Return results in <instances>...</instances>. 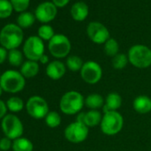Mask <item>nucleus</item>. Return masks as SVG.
Returning a JSON list of instances; mask_svg holds the SVG:
<instances>
[{"mask_svg": "<svg viewBox=\"0 0 151 151\" xmlns=\"http://www.w3.org/2000/svg\"><path fill=\"white\" fill-rule=\"evenodd\" d=\"M23 38V30L17 24H6L0 30V45L7 51L18 49L22 44Z\"/></svg>", "mask_w": 151, "mask_h": 151, "instance_id": "nucleus-1", "label": "nucleus"}, {"mask_svg": "<svg viewBox=\"0 0 151 151\" xmlns=\"http://www.w3.org/2000/svg\"><path fill=\"white\" fill-rule=\"evenodd\" d=\"M60 111L68 116L79 114L85 106V97L78 91L66 92L60 100Z\"/></svg>", "mask_w": 151, "mask_h": 151, "instance_id": "nucleus-2", "label": "nucleus"}, {"mask_svg": "<svg viewBox=\"0 0 151 151\" xmlns=\"http://www.w3.org/2000/svg\"><path fill=\"white\" fill-rule=\"evenodd\" d=\"M0 86L6 93H17L24 89L26 86V78L20 71L8 69L1 75Z\"/></svg>", "mask_w": 151, "mask_h": 151, "instance_id": "nucleus-3", "label": "nucleus"}, {"mask_svg": "<svg viewBox=\"0 0 151 151\" xmlns=\"http://www.w3.org/2000/svg\"><path fill=\"white\" fill-rule=\"evenodd\" d=\"M129 63L137 68H147L151 66V49L137 44L130 47L127 52Z\"/></svg>", "mask_w": 151, "mask_h": 151, "instance_id": "nucleus-4", "label": "nucleus"}, {"mask_svg": "<svg viewBox=\"0 0 151 151\" xmlns=\"http://www.w3.org/2000/svg\"><path fill=\"white\" fill-rule=\"evenodd\" d=\"M100 126L104 134L108 136L116 135L119 133L124 127V117L118 111L106 112L102 116Z\"/></svg>", "mask_w": 151, "mask_h": 151, "instance_id": "nucleus-5", "label": "nucleus"}, {"mask_svg": "<svg viewBox=\"0 0 151 151\" xmlns=\"http://www.w3.org/2000/svg\"><path fill=\"white\" fill-rule=\"evenodd\" d=\"M48 51L56 59L67 58L71 51V43L68 37L63 34H55L48 42Z\"/></svg>", "mask_w": 151, "mask_h": 151, "instance_id": "nucleus-6", "label": "nucleus"}, {"mask_svg": "<svg viewBox=\"0 0 151 151\" xmlns=\"http://www.w3.org/2000/svg\"><path fill=\"white\" fill-rule=\"evenodd\" d=\"M1 128L5 136L13 140L22 137L24 132L22 120L14 114H8L2 119Z\"/></svg>", "mask_w": 151, "mask_h": 151, "instance_id": "nucleus-7", "label": "nucleus"}, {"mask_svg": "<svg viewBox=\"0 0 151 151\" xmlns=\"http://www.w3.org/2000/svg\"><path fill=\"white\" fill-rule=\"evenodd\" d=\"M22 52L29 60L39 61L45 54L44 41L37 36H31L26 39L23 45Z\"/></svg>", "mask_w": 151, "mask_h": 151, "instance_id": "nucleus-8", "label": "nucleus"}, {"mask_svg": "<svg viewBox=\"0 0 151 151\" xmlns=\"http://www.w3.org/2000/svg\"><path fill=\"white\" fill-rule=\"evenodd\" d=\"M89 134V128L83 123L75 121L70 123L64 130V137L71 143L78 144L84 142Z\"/></svg>", "mask_w": 151, "mask_h": 151, "instance_id": "nucleus-9", "label": "nucleus"}, {"mask_svg": "<svg viewBox=\"0 0 151 151\" xmlns=\"http://www.w3.org/2000/svg\"><path fill=\"white\" fill-rule=\"evenodd\" d=\"M26 110L28 114L35 119H43L50 112L47 101L38 95L29 98L26 102Z\"/></svg>", "mask_w": 151, "mask_h": 151, "instance_id": "nucleus-10", "label": "nucleus"}, {"mask_svg": "<svg viewBox=\"0 0 151 151\" xmlns=\"http://www.w3.org/2000/svg\"><path fill=\"white\" fill-rule=\"evenodd\" d=\"M102 74L101 66L94 60H88L85 62L80 70L83 81L89 85H95L99 83L102 78Z\"/></svg>", "mask_w": 151, "mask_h": 151, "instance_id": "nucleus-11", "label": "nucleus"}, {"mask_svg": "<svg viewBox=\"0 0 151 151\" xmlns=\"http://www.w3.org/2000/svg\"><path fill=\"white\" fill-rule=\"evenodd\" d=\"M86 33L90 40L96 45H104L110 38L108 28L99 22H91L86 28Z\"/></svg>", "mask_w": 151, "mask_h": 151, "instance_id": "nucleus-12", "label": "nucleus"}, {"mask_svg": "<svg viewBox=\"0 0 151 151\" xmlns=\"http://www.w3.org/2000/svg\"><path fill=\"white\" fill-rule=\"evenodd\" d=\"M57 7L52 2L45 1L39 4L35 10L36 19L43 24H48L57 16Z\"/></svg>", "mask_w": 151, "mask_h": 151, "instance_id": "nucleus-13", "label": "nucleus"}, {"mask_svg": "<svg viewBox=\"0 0 151 151\" xmlns=\"http://www.w3.org/2000/svg\"><path fill=\"white\" fill-rule=\"evenodd\" d=\"M67 71L66 64H64L62 61L59 60H55L52 61H50V63L46 66L45 73L47 77L54 81L60 80L62 78Z\"/></svg>", "mask_w": 151, "mask_h": 151, "instance_id": "nucleus-14", "label": "nucleus"}, {"mask_svg": "<svg viewBox=\"0 0 151 151\" xmlns=\"http://www.w3.org/2000/svg\"><path fill=\"white\" fill-rule=\"evenodd\" d=\"M102 114L100 110H88L87 112L78 114L77 121L85 124L88 128L101 124Z\"/></svg>", "mask_w": 151, "mask_h": 151, "instance_id": "nucleus-15", "label": "nucleus"}, {"mask_svg": "<svg viewBox=\"0 0 151 151\" xmlns=\"http://www.w3.org/2000/svg\"><path fill=\"white\" fill-rule=\"evenodd\" d=\"M70 14L74 21L76 22H84L89 14V7L88 6L83 2L79 1L75 3L70 9Z\"/></svg>", "mask_w": 151, "mask_h": 151, "instance_id": "nucleus-16", "label": "nucleus"}, {"mask_svg": "<svg viewBox=\"0 0 151 151\" xmlns=\"http://www.w3.org/2000/svg\"><path fill=\"white\" fill-rule=\"evenodd\" d=\"M122 97L119 93L116 92L109 93L105 98V103L103 106V111L110 112V111H117L122 106Z\"/></svg>", "mask_w": 151, "mask_h": 151, "instance_id": "nucleus-17", "label": "nucleus"}, {"mask_svg": "<svg viewBox=\"0 0 151 151\" xmlns=\"http://www.w3.org/2000/svg\"><path fill=\"white\" fill-rule=\"evenodd\" d=\"M132 108L139 114H147L151 111V99L147 95H139L133 100Z\"/></svg>", "mask_w": 151, "mask_h": 151, "instance_id": "nucleus-18", "label": "nucleus"}, {"mask_svg": "<svg viewBox=\"0 0 151 151\" xmlns=\"http://www.w3.org/2000/svg\"><path fill=\"white\" fill-rule=\"evenodd\" d=\"M105 103V99L99 93H93L85 98V106H86L89 110H100L103 108Z\"/></svg>", "mask_w": 151, "mask_h": 151, "instance_id": "nucleus-19", "label": "nucleus"}, {"mask_svg": "<svg viewBox=\"0 0 151 151\" xmlns=\"http://www.w3.org/2000/svg\"><path fill=\"white\" fill-rule=\"evenodd\" d=\"M20 72L22 73V75L25 78H34L39 72V64H38L37 61L27 60L21 66Z\"/></svg>", "mask_w": 151, "mask_h": 151, "instance_id": "nucleus-20", "label": "nucleus"}, {"mask_svg": "<svg viewBox=\"0 0 151 151\" xmlns=\"http://www.w3.org/2000/svg\"><path fill=\"white\" fill-rule=\"evenodd\" d=\"M34 145L32 141L27 138L20 137L13 140V150L14 151H33Z\"/></svg>", "mask_w": 151, "mask_h": 151, "instance_id": "nucleus-21", "label": "nucleus"}, {"mask_svg": "<svg viewBox=\"0 0 151 151\" xmlns=\"http://www.w3.org/2000/svg\"><path fill=\"white\" fill-rule=\"evenodd\" d=\"M36 21L35 14L29 13V12H24L19 14L17 17V25L22 29H29L30 28Z\"/></svg>", "mask_w": 151, "mask_h": 151, "instance_id": "nucleus-22", "label": "nucleus"}, {"mask_svg": "<svg viewBox=\"0 0 151 151\" xmlns=\"http://www.w3.org/2000/svg\"><path fill=\"white\" fill-rule=\"evenodd\" d=\"M84 63L83 60L78 55H68L66 60V67L72 72L80 71Z\"/></svg>", "mask_w": 151, "mask_h": 151, "instance_id": "nucleus-23", "label": "nucleus"}, {"mask_svg": "<svg viewBox=\"0 0 151 151\" xmlns=\"http://www.w3.org/2000/svg\"><path fill=\"white\" fill-rule=\"evenodd\" d=\"M7 109L12 113H18L24 109V101L22 98L17 96H13L7 100L6 102Z\"/></svg>", "mask_w": 151, "mask_h": 151, "instance_id": "nucleus-24", "label": "nucleus"}, {"mask_svg": "<svg viewBox=\"0 0 151 151\" xmlns=\"http://www.w3.org/2000/svg\"><path fill=\"white\" fill-rule=\"evenodd\" d=\"M23 52H22L18 49H14L8 51V62L13 67H21L23 64Z\"/></svg>", "mask_w": 151, "mask_h": 151, "instance_id": "nucleus-25", "label": "nucleus"}, {"mask_svg": "<svg viewBox=\"0 0 151 151\" xmlns=\"http://www.w3.org/2000/svg\"><path fill=\"white\" fill-rule=\"evenodd\" d=\"M104 52L106 55L109 57H115L116 54L119 53V44L115 39L110 37L105 44H104Z\"/></svg>", "mask_w": 151, "mask_h": 151, "instance_id": "nucleus-26", "label": "nucleus"}, {"mask_svg": "<svg viewBox=\"0 0 151 151\" xmlns=\"http://www.w3.org/2000/svg\"><path fill=\"white\" fill-rule=\"evenodd\" d=\"M54 29L49 24H43L37 29V37H39L43 41H50L54 37Z\"/></svg>", "mask_w": 151, "mask_h": 151, "instance_id": "nucleus-27", "label": "nucleus"}, {"mask_svg": "<svg viewBox=\"0 0 151 151\" xmlns=\"http://www.w3.org/2000/svg\"><path fill=\"white\" fill-rule=\"evenodd\" d=\"M45 124L50 128H56L61 124V116L56 111H50L45 117Z\"/></svg>", "mask_w": 151, "mask_h": 151, "instance_id": "nucleus-28", "label": "nucleus"}, {"mask_svg": "<svg viewBox=\"0 0 151 151\" xmlns=\"http://www.w3.org/2000/svg\"><path fill=\"white\" fill-rule=\"evenodd\" d=\"M129 63L128 56L124 53H118L112 58V67L115 69H123Z\"/></svg>", "mask_w": 151, "mask_h": 151, "instance_id": "nucleus-29", "label": "nucleus"}, {"mask_svg": "<svg viewBox=\"0 0 151 151\" xmlns=\"http://www.w3.org/2000/svg\"><path fill=\"white\" fill-rule=\"evenodd\" d=\"M13 6L9 0H0V19H6L12 15Z\"/></svg>", "mask_w": 151, "mask_h": 151, "instance_id": "nucleus-30", "label": "nucleus"}, {"mask_svg": "<svg viewBox=\"0 0 151 151\" xmlns=\"http://www.w3.org/2000/svg\"><path fill=\"white\" fill-rule=\"evenodd\" d=\"M10 2L14 11L22 14L26 12V10L29 8L30 0H10Z\"/></svg>", "mask_w": 151, "mask_h": 151, "instance_id": "nucleus-31", "label": "nucleus"}, {"mask_svg": "<svg viewBox=\"0 0 151 151\" xmlns=\"http://www.w3.org/2000/svg\"><path fill=\"white\" fill-rule=\"evenodd\" d=\"M11 148H13V139L6 136L0 139V151H9Z\"/></svg>", "mask_w": 151, "mask_h": 151, "instance_id": "nucleus-32", "label": "nucleus"}, {"mask_svg": "<svg viewBox=\"0 0 151 151\" xmlns=\"http://www.w3.org/2000/svg\"><path fill=\"white\" fill-rule=\"evenodd\" d=\"M7 106L6 103L5 101H3L2 100H0V119H3L7 114Z\"/></svg>", "mask_w": 151, "mask_h": 151, "instance_id": "nucleus-33", "label": "nucleus"}, {"mask_svg": "<svg viewBox=\"0 0 151 151\" xmlns=\"http://www.w3.org/2000/svg\"><path fill=\"white\" fill-rule=\"evenodd\" d=\"M8 57V52L6 48L0 46V65L3 64Z\"/></svg>", "mask_w": 151, "mask_h": 151, "instance_id": "nucleus-34", "label": "nucleus"}, {"mask_svg": "<svg viewBox=\"0 0 151 151\" xmlns=\"http://www.w3.org/2000/svg\"><path fill=\"white\" fill-rule=\"evenodd\" d=\"M70 0H52V2L57 8H63L69 3Z\"/></svg>", "mask_w": 151, "mask_h": 151, "instance_id": "nucleus-35", "label": "nucleus"}, {"mask_svg": "<svg viewBox=\"0 0 151 151\" xmlns=\"http://www.w3.org/2000/svg\"><path fill=\"white\" fill-rule=\"evenodd\" d=\"M39 62L41 63V64H43V65H48L49 63H50V60H49V57L46 55V54H44L41 58H40V60H39Z\"/></svg>", "mask_w": 151, "mask_h": 151, "instance_id": "nucleus-36", "label": "nucleus"}, {"mask_svg": "<svg viewBox=\"0 0 151 151\" xmlns=\"http://www.w3.org/2000/svg\"><path fill=\"white\" fill-rule=\"evenodd\" d=\"M3 92H4V90L2 89L1 86H0V97H1V95H2V93H3Z\"/></svg>", "mask_w": 151, "mask_h": 151, "instance_id": "nucleus-37", "label": "nucleus"}, {"mask_svg": "<svg viewBox=\"0 0 151 151\" xmlns=\"http://www.w3.org/2000/svg\"><path fill=\"white\" fill-rule=\"evenodd\" d=\"M1 75H2V74H1V73H0V78H1Z\"/></svg>", "mask_w": 151, "mask_h": 151, "instance_id": "nucleus-38", "label": "nucleus"}]
</instances>
